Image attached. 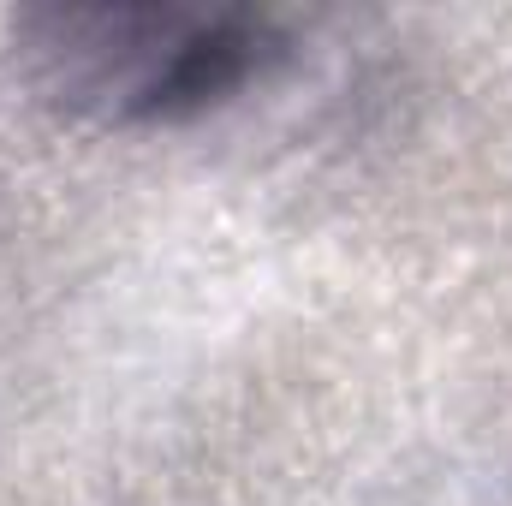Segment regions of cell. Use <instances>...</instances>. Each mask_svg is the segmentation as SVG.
<instances>
[{"instance_id": "1", "label": "cell", "mask_w": 512, "mask_h": 506, "mask_svg": "<svg viewBox=\"0 0 512 506\" xmlns=\"http://www.w3.org/2000/svg\"><path fill=\"white\" fill-rule=\"evenodd\" d=\"M30 84L102 126H185L262 84L286 36L262 12L191 6H36L18 18Z\"/></svg>"}]
</instances>
